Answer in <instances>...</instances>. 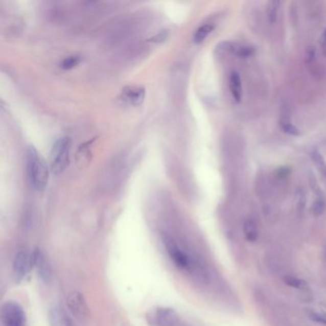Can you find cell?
Returning <instances> with one entry per match:
<instances>
[{
    "label": "cell",
    "mask_w": 326,
    "mask_h": 326,
    "mask_svg": "<svg viewBox=\"0 0 326 326\" xmlns=\"http://www.w3.org/2000/svg\"><path fill=\"white\" fill-rule=\"evenodd\" d=\"M306 193L304 189L297 190L296 194V207L297 213H304V208L306 207Z\"/></svg>",
    "instance_id": "ffe728a7"
},
{
    "label": "cell",
    "mask_w": 326,
    "mask_h": 326,
    "mask_svg": "<svg viewBox=\"0 0 326 326\" xmlns=\"http://www.w3.org/2000/svg\"><path fill=\"white\" fill-rule=\"evenodd\" d=\"M146 97V91L140 86H127L122 92V99L126 104L138 106L143 104Z\"/></svg>",
    "instance_id": "ba28073f"
},
{
    "label": "cell",
    "mask_w": 326,
    "mask_h": 326,
    "mask_svg": "<svg viewBox=\"0 0 326 326\" xmlns=\"http://www.w3.org/2000/svg\"><path fill=\"white\" fill-rule=\"evenodd\" d=\"M283 282L293 289L299 290V291H308L309 290V284L307 283V282L298 277V276H296V275H292V274L284 275Z\"/></svg>",
    "instance_id": "4fadbf2b"
},
{
    "label": "cell",
    "mask_w": 326,
    "mask_h": 326,
    "mask_svg": "<svg viewBox=\"0 0 326 326\" xmlns=\"http://www.w3.org/2000/svg\"><path fill=\"white\" fill-rule=\"evenodd\" d=\"M30 183L37 191H42L49 181V169L44 159L34 147H29L26 157Z\"/></svg>",
    "instance_id": "6da1fadb"
},
{
    "label": "cell",
    "mask_w": 326,
    "mask_h": 326,
    "mask_svg": "<svg viewBox=\"0 0 326 326\" xmlns=\"http://www.w3.org/2000/svg\"><path fill=\"white\" fill-rule=\"evenodd\" d=\"M326 203L323 196L315 197V200L313 202L311 207L312 215L315 217H319L323 215L325 212Z\"/></svg>",
    "instance_id": "e0dca14e"
},
{
    "label": "cell",
    "mask_w": 326,
    "mask_h": 326,
    "mask_svg": "<svg viewBox=\"0 0 326 326\" xmlns=\"http://www.w3.org/2000/svg\"><path fill=\"white\" fill-rule=\"evenodd\" d=\"M1 318L4 326H26L27 323L24 309L17 302L12 300L2 305Z\"/></svg>",
    "instance_id": "277c9868"
},
{
    "label": "cell",
    "mask_w": 326,
    "mask_h": 326,
    "mask_svg": "<svg viewBox=\"0 0 326 326\" xmlns=\"http://www.w3.org/2000/svg\"><path fill=\"white\" fill-rule=\"evenodd\" d=\"M81 61V58L80 56H71V57H68L66 59H63L61 62H60V68L63 69V70H70V69H73L74 67L77 66Z\"/></svg>",
    "instance_id": "44dd1931"
},
{
    "label": "cell",
    "mask_w": 326,
    "mask_h": 326,
    "mask_svg": "<svg viewBox=\"0 0 326 326\" xmlns=\"http://www.w3.org/2000/svg\"><path fill=\"white\" fill-rule=\"evenodd\" d=\"M48 320L51 326H75L66 312L59 306H54L49 310Z\"/></svg>",
    "instance_id": "9c48e42d"
},
{
    "label": "cell",
    "mask_w": 326,
    "mask_h": 326,
    "mask_svg": "<svg viewBox=\"0 0 326 326\" xmlns=\"http://www.w3.org/2000/svg\"><path fill=\"white\" fill-rule=\"evenodd\" d=\"M243 232L245 238L249 242H255L259 238V229L255 221L252 218H247L243 225Z\"/></svg>",
    "instance_id": "7c38bea8"
},
{
    "label": "cell",
    "mask_w": 326,
    "mask_h": 326,
    "mask_svg": "<svg viewBox=\"0 0 326 326\" xmlns=\"http://www.w3.org/2000/svg\"><path fill=\"white\" fill-rule=\"evenodd\" d=\"M280 125H281L282 130L285 133L289 134V135H292V136L299 135L298 129L291 122L289 114H287V113L282 114L281 119H280Z\"/></svg>",
    "instance_id": "5bb4252c"
},
{
    "label": "cell",
    "mask_w": 326,
    "mask_h": 326,
    "mask_svg": "<svg viewBox=\"0 0 326 326\" xmlns=\"http://www.w3.org/2000/svg\"><path fill=\"white\" fill-rule=\"evenodd\" d=\"M71 139L67 136L58 139L53 146L50 154V168L54 174H61L69 164Z\"/></svg>",
    "instance_id": "7a4b0ae2"
},
{
    "label": "cell",
    "mask_w": 326,
    "mask_h": 326,
    "mask_svg": "<svg viewBox=\"0 0 326 326\" xmlns=\"http://www.w3.org/2000/svg\"><path fill=\"white\" fill-rule=\"evenodd\" d=\"M33 265V258L24 251H19L15 253L13 268L15 272V276L17 278H23L26 274L29 273L30 269Z\"/></svg>",
    "instance_id": "52a82bcc"
},
{
    "label": "cell",
    "mask_w": 326,
    "mask_h": 326,
    "mask_svg": "<svg viewBox=\"0 0 326 326\" xmlns=\"http://www.w3.org/2000/svg\"><path fill=\"white\" fill-rule=\"evenodd\" d=\"M32 258H33V266L35 267L39 278L45 283L51 282L52 268L47 258L45 257L44 253L40 250H37L34 252Z\"/></svg>",
    "instance_id": "5b68a950"
},
{
    "label": "cell",
    "mask_w": 326,
    "mask_h": 326,
    "mask_svg": "<svg viewBox=\"0 0 326 326\" xmlns=\"http://www.w3.org/2000/svg\"><path fill=\"white\" fill-rule=\"evenodd\" d=\"M280 5H281L280 1H269L267 3V18H268L269 22L271 23V24H274L276 21V19H277Z\"/></svg>",
    "instance_id": "2e32d148"
},
{
    "label": "cell",
    "mask_w": 326,
    "mask_h": 326,
    "mask_svg": "<svg viewBox=\"0 0 326 326\" xmlns=\"http://www.w3.org/2000/svg\"><path fill=\"white\" fill-rule=\"evenodd\" d=\"M154 326H176L179 321L177 313L170 308H158L150 317Z\"/></svg>",
    "instance_id": "8992f818"
},
{
    "label": "cell",
    "mask_w": 326,
    "mask_h": 326,
    "mask_svg": "<svg viewBox=\"0 0 326 326\" xmlns=\"http://www.w3.org/2000/svg\"><path fill=\"white\" fill-rule=\"evenodd\" d=\"M306 315L309 319L320 325L326 326V314L313 309H306Z\"/></svg>",
    "instance_id": "d6986e66"
},
{
    "label": "cell",
    "mask_w": 326,
    "mask_h": 326,
    "mask_svg": "<svg viewBox=\"0 0 326 326\" xmlns=\"http://www.w3.org/2000/svg\"><path fill=\"white\" fill-rule=\"evenodd\" d=\"M229 85H230L231 96L237 103H240L242 99V83H241L240 76L237 72L230 73Z\"/></svg>",
    "instance_id": "8fae6325"
},
{
    "label": "cell",
    "mask_w": 326,
    "mask_h": 326,
    "mask_svg": "<svg viewBox=\"0 0 326 326\" xmlns=\"http://www.w3.org/2000/svg\"><path fill=\"white\" fill-rule=\"evenodd\" d=\"M320 48L322 50V53L326 56V28L323 30L321 36H320Z\"/></svg>",
    "instance_id": "7402d4cb"
},
{
    "label": "cell",
    "mask_w": 326,
    "mask_h": 326,
    "mask_svg": "<svg viewBox=\"0 0 326 326\" xmlns=\"http://www.w3.org/2000/svg\"><path fill=\"white\" fill-rule=\"evenodd\" d=\"M68 307L70 311L74 314L76 317L79 319H83L86 316L87 313V306L85 304V300L80 293H75L72 294L70 297L68 298Z\"/></svg>",
    "instance_id": "30bf717a"
},
{
    "label": "cell",
    "mask_w": 326,
    "mask_h": 326,
    "mask_svg": "<svg viewBox=\"0 0 326 326\" xmlns=\"http://www.w3.org/2000/svg\"><path fill=\"white\" fill-rule=\"evenodd\" d=\"M312 160L315 166L318 168L320 173L326 177V162L323 156L320 154L319 150H314L312 152Z\"/></svg>",
    "instance_id": "ac0fdd59"
},
{
    "label": "cell",
    "mask_w": 326,
    "mask_h": 326,
    "mask_svg": "<svg viewBox=\"0 0 326 326\" xmlns=\"http://www.w3.org/2000/svg\"><path fill=\"white\" fill-rule=\"evenodd\" d=\"M164 245L170 259L175 266L185 271L192 269L193 264L192 258L174 240L166 237L164 239Z\"/></svg>",
    "instance_id": "3957f363"
},
{
    "label": "cell",
    "mask_w": 326,
    "mask_h": 326,
    "mask_svg": "<svg viewBox=\"0 0 326 326\" xmlns=\"http://www.w3.org/2000/svg\"><path fill=\"white\" fill-rule=\"evenodd\" d=\"M214 29H215V26L213 24H204V25H202L194 33V36H193L194 42L195 43L203 42L209 36V34L214 31Z\"/></svg>",
    "instance_id": "9a60e30c"
},
{
    "label": "cell",
    "mask_w": 326,
    "mask_h": 326,
    "mask_svg": "<svg viewBox=\"0 0 326 326\" xmlns=\"http://www.w3.org/2000/svg\"><path fill=\"white\" fill-rule=\"evenodd\" d=\"M168 37V34L166 32H162V33H159L157 36L154 37H152V41L154 42H162L163 40H165Z\"/></svg>",
    "instance_id": "603a6c76"
}]
</instances>
